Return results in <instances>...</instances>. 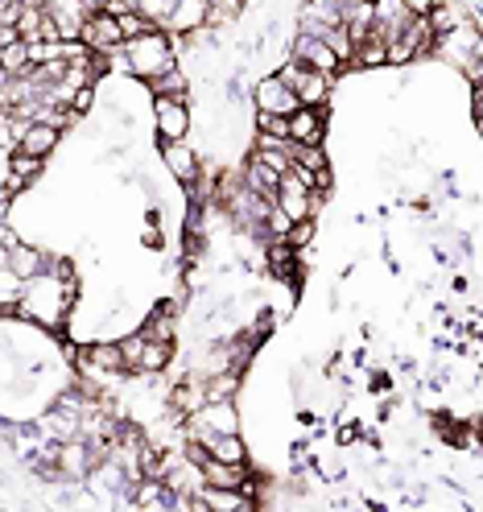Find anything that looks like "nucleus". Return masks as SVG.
I'll use <instances>...</instances> for the list:
<instances>
[{"mask_svg": "<svg viewBox=\"0 0 483 512\" xmlns=\"http://www.w3.org/2000/svg\"><path fill=\"white\" fill-rule=\"evenodd\" d=\"M475 133H479V137H483V116H475Z\"/></svg>", "mask_w": 483, "mask_h": 512, "instance_id": "obj_38", "label": "nucleus"}, {"mask_svg": "<svg viewBox=\"0 0 483 512\" xmlns=\"http://www.w3.org/2000/svg\"><path fill=\"white\" fill-rule=\"evenodd\" d=\"M161 166H166L178 182H195L203 162H199V149L186 145V141H161Z\"/></svg>", "mask_w": 483, "mask_h": 512, "instance_id": "obj_12", "label": "nucleus"}, {"mask_svg": "<svg viewBox=\"0 0 483 512\" xmlns=\"http://www.w3.org/2000/svg\"><path fill=\"white\" fill-rule=\"evenodd\" d=\"M240 376L244 372H215V376H207V401H236Z\"/></svg>", "mask_w": 483, "mask_h": 512, "instance_id": "obj_26", "label": "nucleus"}, {"mask_svg": "<svg viewBox=\"0 0 483 512\" xmlns=\"http://www.w3.org/2000/svg\"><path fill=\"white\" fill-rule=\"evenodd\" d=\"M289 153H294V166H302V170H310V174H318L322 166H331V157H327V149H322V145L289 141Z\"/></svg>", "mask_w": 483, "mask_h": 512, "instance_id": "obj_24", "label": "nucleus"}, {"mask_svg": "<svg viewBox=\"0 0 483 512\" xmlns=\"http://www.w3.org/2000/svg\"><path fill=\"white\" fill-rule=\"evenodd\" d=\"M277 75H281L289 87H294V95H298L306 108H327V104H331V91H335L331 75L306 67V62H298V58H285L281 67H277Z\"/></svg>", "mask_w": 483, "mask_h": 512, "instance_id": "obj_3", "label": "nucleus"}, {"mask_svg": "<svg viewBox=\"0 0 483 512\" xmlns=\"http://www.w3.org/2000/svg\"><path fill=\"white\" fill-rule=\"evenodd\" d=\"M199 467H203V479L215 488H244L252 479L248 463H228V459H215V455H203Z\"/></svg>", "mask_w": 483, "mask_h": 512, "instance_id": "obj_18", "label": "nucleus"}, {"mask_svg": "<svg viewBox=\"0 0 483 512\" xmlns=\"http://www.w3.org/2000/svg\"><path fill=\"white\" fill-rule=\"evenodd\" d=\"M120 29H124V42H133V38H145V34H153V21L145 17V13H120Z\"/></svg>", "mask_w": 483, "mask_h": 512, "instance_id": "obj_31", "label": "nucleus"}, {"mask_svg": "<svg viewBox=\"0 0 483 512\" xmlns=\"http://www.w3.org/2000/svg\"><path fill=\"white\" fill-rule=\"evenodd\" d=\"M356 62L360 71H376V67H389V42H380V38H368L360 50H356Z\"/></svg>", "mask_w": 483, "mask_h": 512, "instance_id": "obj_25", "label": "nucleus"}, {"mask_svg": "<svg viewBox=\"0 0 483 512\" xmlns=\"http://www.w3.org/2000/svg\"><path fill=\"white\" fill-rule=\"evenodd\" d=\"M145 331H137V335H124L120 339V351H124V368L128 372H141V356H145Z\"/></svg>", "mask_w": 483, "mask_h": 512, "instance_id": "obj_29", "label": "nucleus"}, {"mask_svg": "<svg viewBox=\"0 0 483 512\" xmlns=\"http://www.w3.org/2000/svg\"><path fill=\"white\" fill-rule=\"evenodd\" d=\"M335 29H343V0H302V9H298V34L331 38Z\"/></svg>", "mask_w": 483, "mask_h": 512, "instance_id": "obj_7", "label": "nucleus"}, {"mask_svg": "<svg viewBox=\"0 0 483 512\" xmlns=\"http://www.w3.org/2000/svg\"><path fill=\"white\" fill-rule=\"evenodd\" d=\"M141 240H145V248H157V244H161V232H157V211L149 215V228H145V236H141Z\"/></svg>", "mask_w": 483, "mask_h": 512, "instance_id": "obj_36", "label": "nucleus"}, {"mask_svg": "<svg viewBox=\"0 0 483 512\" xmlns=\"http://www.w3.org/2000/svg\"><path fill=\"white\" fill-rule=\"evenodd\" d=\"M211 21V0H174V13L166 17V34H195Z\"/></svg>", "mask_w": 483, "mask_h": 512, "instance_id": "obj_13", "label": "nucleus"}, {"mask_svg": "<svg viewBox=\"0 0 483 512\" xmlns=\"http://www.w3.org/2000/svg\"><path fill=\"white\" fill-rule=\"evenodd\" d=\"M5 265L21 277V281H34V277H42L46 269H50V256L42 252V248H34V244H13V248H5Z\"/></svg>", "mask_w": 483, "mask_h": 512, "instance_id": "obj_15", "label": "nucleus"}, {"mask_svg": "<svg viewBox=\"0 0 483 512\" xmlns=\"http://www.w3.org/2000/svg\"><path fill=\"white\" fill-rule=\"evenodd\" d=\"M0 67H5V75H29V71H34V58H29V42L0 46Z\"/></svg>", "mask_w": 483, "mask_h": 512, "instance_id": "obj_23", "label": "nucleus"}, {"mask_svg": "<svg viewBox=\"0 0 483 512\" xmlns=\"http://www.w3.org/2000/svg\"><path fill=\"white\" fill-rule=\"evenodd\" d=\"M252 128H256V133H265V137L289 141V116H281V112H256L252 108Z\"/></svg>", "mask_w": 483, "mask_h": 512, "instance_id": "obj_28", "label": "nucleus"}, {"mask_svg": "<svg viewBox=\"0 0 483 512\" xmlns=\"http://www.w3.org/2000/svg\"><path fill=\"white\" fill-rule=\"evenodd\" d=\"M252 108L256 112H281V116H294L302 108V100L294 95V87H289L277 71L273 75H261L252 83Z\"/></svg>", "mask_w": 483, "mask_h": 512, "instance_id": "obj_6", "label": "nucleus"}, {"mask_svg": "<svg viewBox=\"0 0 483 512\" xmlns=\"http://www.w3.org/2000/svg\"><path fill=\"white\" fill-rule=\"evenodd\" d=\"M190 124V100H174V95H153V133H157V145L161 141H186Z\"/></svg>", "mask_w": 483, "mask_h": 512, "instance_id": "obj_5", "label": "nucleus"}, {"mask_svg": "<svg viewBox=\"0 0 483 512\" xmlns=\"http://www.w3.org/2000/svg\"><path fill=\"white\" fill-rule=\"evenodd\" d=\"M5 5H17V0H0V9H5Z\"/></svg>", "mask_w": 483, "mask_h": 512, "instance_id": "obj_39", "label": "nucleus"}, {"mask_svg": "<svg viewBox=\"0 0 483 512\" xmlns=\"http://www.w3.org/2000/svg\"><path fill=\"white\" fill-rule=\"evenodd\" d=\"M289 141H302V145H322L327 141V108H298L289 116Z\"/></svg>", "mask_w": 483, "mask_h": 512, "instance_id": "obj_14", "label": "nucleus"}, {"mask_svg": "<svg viewBox=\"0 0 483 512\" xmlns=\"http://www.w3.org/2000/svg\"><path fill=\"white\" fill-rule=\"evenodd\" d=\"M471 112H475V116H483V79H479V83H471Z\"/></svg>", "mask_w": 483, "mask_h": 512, "instance_id": "obj_37", "label": "nucleus"}, {"mask_svg": "<svg viewBox=\"0 0 483 512\" xmlns=\"http://www.w3.org/2000/svg\"><path fill=\"white\" fill-rule=\"evenodd\" d=\"M145 87H149V95H174V100H190V79L178 67L166 71V75H157V79H149Z\"/></svg>", "mask_w": 483, "mask_h": 512, "instance_id": "obj_22", "label": "nucleus"}, {"mask_svg": "<svg viewBox=\"0 0 483 512\" xmlns=\"http://www.w3.org/2000/svg\"><path fill=\"white\" fill-rule=\"evenodd\" d=\"M434 58H442L446 67H455L459 75H467L475 62H483V29L475 21H463L459 29H450V34H438Z\"/></svg>", "mask_w": 483, "mask_h": 512, "instance_id": "obj_2", "label": "nucleus"}, {"mask_svg": "<svg viewBox=\"0 0 483 512\" xmlns=\"http://www.w3.org/2000/svg\"><path fill=\"white\" fill-rule=\"evenodd\" d=\"M314 236H318V223H314V215H310V219H298L294 228H289V236H285V240L306 256V252H310V244H314Z\"/></svg>", "mask_w": 483, "mask_h": 512, "instance_id": "obj_30", "label": "nucleus"}, {"mask_svg": "<svg viewBox=\"0 0 483 512\" xmlns=\"http://www.w3.org/2000/svg\"><path fill=\"white\" fill-rule=\"evenodd\" d=\"M186 418H195L199 426H207L215 434H240V409H236V401H207L199 413H186Z\"/></svg>", "mask_w": 483, "mask_h": 512, "instance_id": "obj_17", "label": "nucleus"}, {"mask_svg": "<svg viewBox=\"0 0 483 512\" xmlns=\"http://www.w3.org/2000/svg\"><path fill=\"white\" fill-rule=\"evenodd\" d=\"M71 108H75L79 116H87V112L95 108V83H87V87H79V91H75V100H71Z\"/></svg>", "mask_w": 483, "mask_h": 512, "instance_id": "obj_33", "label": "nucleus"}, {"mask_svg": "<svg viewBox=\"0 0 483 512\" xmlns=\"http://www.w3.org/2000/svg\"><path fill=\"white\" fill-rule=\"evenodd\" d=\"M430 25H434V34H450V29H459L463 21H471V13L463 5H455V0H438V5L426 9Z\"/></svg>", "mask_w": 483, "mask_h": 512, "instance_id": "obj_20", "label": "nucleus"}, {"mask_svg": "<svg viewBox=\"0 0 483 512\" xmlns=\"http://www.w3.org/2000/svg\"><path fill=\"white\" fill-rule=\"evenodd\" d=\"M42 162H46V157H34V153H21V149H17V153H5V166H9V170H13V174H17L21 182H25V186H29V182H34L38 174H42Z\"/></svg>", "mask_w": 483, "mask_h": 512, "instance_id": "obj_27", "label": "nucleus"}, {"mask_svg": "<svg viewBox=\"0 0 483 512\" xmlns=\"http://www.w3.org/2000/svg\"><path fill=\"white\" fill-rule=\"evenodd\" d=\"M413 21H417V5H413V0H376L372 38H380V42H389V46H393Z\"/></svg>", "mask_w": 483, "mask_h": 512, "instance_id": "obj_8", "label": "nucleus"}, {"mask_svg": "<svg viewBox=\"0 0 483 512\" xmlns=\"http://www.w3.org/2000/svg\"><path fill=\"white\" fill-rule=\"evenodd\" d=\"M244 182L248 190H256L261 199L277 203V190H281V170H273L261 153H248V162H244Z\"/></svg>", "mask_w": 483, "mask_h": 512, "instance_id": "obj_16", "label": "nucleus"}, {"mask_svg": "<svg viewBox=\"0 0 483 512\" xmlns=\"http://www.w3.org/2000/svg\"><path fill=\"white\" fill-rule=\"evenodd\" d=\"M46 9H50V17H54V25H58L62 42H79V38H83V25H87V17H91L87 0H46Z\"/></svg>", "mask_w": 483, "mask_h": 512, "instance_id": "obj_11", "label": "nucleus"}, {"mask_svg": "<svg viewBox=\"0 0 483 512\" xmlns=\"http://www.w3.org/2000/svg\"><path fill=\"white\" fill-rule=\"evenodd\" d=\"M137 13H145L157 29H166V17L174 13V0H137Z\"/></svg>", "mask_w": 483, "mask_h": 512, "instance_id": "obj_32", "label": "nucleus"}, {"mask_svg": "<svg viewBox=\"0 0 483 512\" xmlns=\"http://www.w3.org/2000/svg\"><path fill=\"white\" fill-rule=\"evenodd\" d=\"M79 372L83 376H95V380H120L128 368H124V351H120V339L112 343H79V356H75Z\"/></svg>", "mask_w": 483, "mask_h": 512, "instance_id": "obj_4", "label": "nucleus"}, {"mask_svg": "<svg viewBox=\"0 0 483 512\" xmlns=\"http://www.w3.org/2000/svg\"><path fill=\"white\" fill-rule=\"evenodd\" d=\"M356 438H364V426H356V422H343V430H339V446H351Z\"/></svg>", "mask_w": 483, "mask_h": 512, "instance_id": "obj_34", "label": "nucleus"}, {"mask_svg": "<svg viewBox=\"0 0 483 512\" xmlns=\"http://www.w3.org/2000/svg\"><path fill=\"white\" fill-rule=\"evenodd\" d=\"M108 62H112V67H120V71H128L133 79L149 83V79H157V75H166V71L178 67V50H174L166 29H153V34H145V38L124 42L120 54H108Z\"/></svg>", "mask_w": 483, "mask_h": 512, "instance_id": "obj_1", "label": "nucleus"}, {"mask_svg": "<svg viewBox=\"0 0 483 512\" xmlns=\"http://www.w3.org/2000/svg\"><path fill=\"white\" fill-rule=\"evenodd\" d=\"M289 58L306 62V67H314L322 75H335L343 67V58L335 54V46L327 38H314V34H294V42H289Z\"/></svg>", "mask_w": 483, "mask_h": 512, "instance_id": "obj_9", "label": "nucleus"}, {"mask_svg": "<svg viewBox=\"0 0 483 512\" xmlns=\"http://www.w3.org/2000/svg\"><path fill=\"white\" fill-rule=\"evenodd\" d=\"M83 46H91L95 54H120L124 46V29H120V17L112 13H91L87 25H83Z\"/></svg>", "mask_w": 483, "mask_h": 512, "instance_id": "obj_10", "label": "nucleus"}, {"mask_svg": "<svg viewBox=\"0 0 483 512\" xmlns=\"http://www.w3.org/2000/svg\"><path fill=\"white\" fill-rule=\"evenodd\" d=\"M17 42H25L21 29L17 25H0V46H17Z\"/></svg>", "mask_w": 483, "mask_h": 512, "instance_id": "obj_35", "label": "nucleus"}, {"mask_svg": "<svg viewBox=\"0 0 483 512\" xmlns=\"http://www.w3.org/2000/svg\"><path fill=\"white\" fill-rule=\"evenodd\" d=\"M58 141H62V128L58 124H46V120H34L21 133V153H34V157H50L54 149H58Z\"/></svg>", "mask_w": 483, "mask_h": 512, "instance_id": "obj_19", "label": "nucleus"}, {"mask_svg": "<svg viewBox=\"0 0 483 512\" xmlns=\"http://www.w3.org/2000/svg\"><path fill=\"white\" fill-rule=\"evenodd\" d=\"M170 360H174V343L149 335V339H145V356H141V372H137V376H157V372H166Z\"/></svg>", "mask_w": 483, "mask_h": 512, "instance_id": "obj_21", "label": "nucleus"}]
</instances>
